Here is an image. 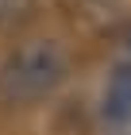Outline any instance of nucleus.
<instances>
[{"label": "nucleus", "mask_w": 131, "mask_h": 135, "mask_svg": "<svg viewBox=\"0 0 131 135\" xmlns=\"http://www.w3.org/2000/svg\"><path fill=\"white\" fill-rule=\"evenodd\" d=\"M70 77V50L58 39H23L0 62V97L12 104H35Z\"/></svg>", "instance_id": "nucleus-1"}, {"label": "nucleus", "mask_w": 131, "mask_h": 135, "mask_svg": "<svg viewBox=\"0 0 131 135\" xmlns=\"http://www.w3.org/2000/svg\"><path fill=\"white\" fill-rule=\"evenodd\" d=\"M127 46H131V42H127Z\"/></svg>", "instance_id": "nucleus-3"}, {"label": "nucleus", "mask_w": 131, "mask_h": 135, "mask_svg": "<svg viewBox=\"0 0 131 135\" xmlns=\"http://www.w3.org/2000/svg\"><path fill=\"white\" fill-rule=\"evenodd\" d=\"M100 112H104V120H108V124H127V120H131V62L112 70Z\"/></svg>", "instance_id": "nucleus-2"}]
</instances>
